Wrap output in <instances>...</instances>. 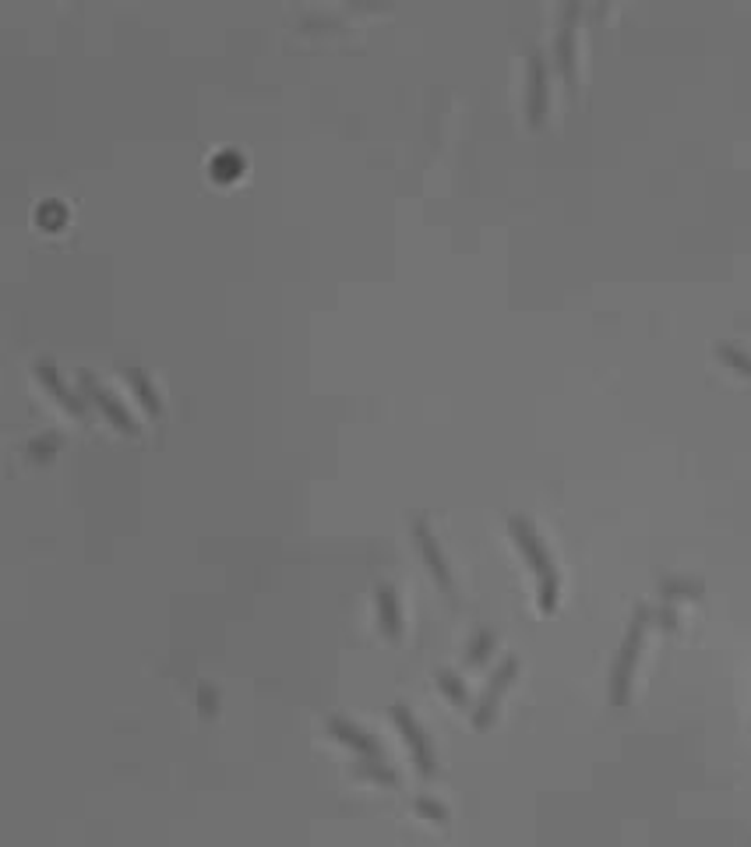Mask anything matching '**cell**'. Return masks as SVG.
Wrapping results in <instances>:
<instances>
[{"mask_svg": "<svg viewBox=\"0 0 751 847\" xmlns=\"http://www.w3.org/2000/svg\"><path fill=\"white\" fill-rule=\"evenodd\" d=\"M32 368H36L39 382H43L46 392H53V399H57L60 406H64L67 413H75V417H85V399L75 396V392L67 389L64 378L57 375V368H53V360L50 357H36L32 360Z\"/></svg>", "mask_w": 751, "mask_h": 847, "instance_id": "30bf717a", "label": "cell"}, {"mask_svg": "<svg viewBox=\"0 0 751 847\" xmlns=\"http://www.w3.org/2000/svg\"><path fill=\"white\" fill-rule=\"evenodd\" d=\"M716 353H720V357L727 360V364H734L737 371H744V375H751V353L737 350V346H730V343H720V346H716Z\"/></svg>", "mask_w": 751, "mask_h": 847, "instance_id": "9a60e30c", "label": "cell"}, {"mask_svg": "<svg viewBox=\"0 0 751 847\" xmlns=\"http://www.w3.org/2000/svg\"><path fill=\"white\" fill-rule=\"evenodd\" d=\"M515 675H519V657L501 660V668L491 675V682H487L484 696L476 699V706H473V724H476V728H491V720L498 717L501 696H505L508 685L515 682Z\"/></svg>", "mask_w": 751, "mask_h": 847, "instance_id": "52a82bcc", "label": "cell"}, {"mask_svg": "<svg viewBox=\"0 0 751 847\" xmlns=\"http://www.w3.org/2000/svg\"><path fill=\"white\" fill-rule=\"evenodd\" d=\"M78 382H82V392H85V396H89L92 403H96L99 410H103L106 417H110L120 431H127V435H138V424H134V417L127 413V406L117 399V392L106 389V385L99 382V378L92 375V371H78Z\"/></svg>", "mask_w": 751, "mask_h": 847, "instance_id": "ba28073f", "label": "cell"}, {"mask_svg": "<svg viewBox=\"0 0 751 847\" xmlns=\"http://www.w3.org/2000/svg\"><path fill=\"white\" fill-rule=\"evenodd\" d=\"M328 731H332V738H339V742H346L350 749H357L364 763H385V756H381L378 742H374V738L367 735L364 728H357L353 720H346V717H328Z\"/></svg>", "mask_w": 751, "mask_h": 847, "instance_id": "9c48e42d", "label": "cell"}, {"mask_svg": "<svg viewBox=\"0 0 751 847\" xmlns=\"http://www.w3.org/2000/svg\"><path fill=\"white\" fill-rule=\"evenodd\" d=\"M438 685H441V692H445L448 699H455L459 706L469 703V699H466V685L459 682V675H455V671L441 668V671H438Z\"/></svg>", "mask_w": 751, "mask_h": 847, "instance_id": "5bb4252c", "label": "cell"}, {"mask_svg": "<svg viewBox=\"0 0 751 847\" xmlns=\"http://www.w3.org/2000/svg\"><path fill=\"white\" fill-rule=\"evenodd\" d=\"M378 622L388 639H402V604L392 583H378Z\"/></svg>", "mask_w": 751, "mask_h": 847, "instance_id": "8fae6325", "label": "cell"}, {"mask_svg": "<svg viewBox=\"0 0 751 847\" xmlns=\"http://www.w3.org/2000/svg\"><path fill=\"white\" fill-rule=\"evenodd\" d=\"M212 177H237L240 170H244V163H240V156L237 152H216V156H212Z\"/></svg>", "mask_w": 751, "mask_h": 847, "instance_id": "4fadbf2b", "label": "cell"}, {"mask_svg": "<svg viewBox=\"0 0 751 847\" xmlns=\"http://www.w3.org/2000/svg\"><path fill=\"white\" fill-rule=\"evenodd\" d=\"M392 720H395V728L402 731V738H406L409 756H413V766H417L424 777H431V773L438 770V756H434V742L427 738V728L420 724L417 717H413L409 703H402V699L392 706Z\"/></svg>", "mask_w": 751, "mask_h": 847, "instance_id": "277c9868", "label": "cell"}, {"mask_svg": "<svg viewBox=\"0 0 751 847\" xmlns=\"http://www.w3.org/2000/svg\"><path fill=\"white\" fill-rule=\"evenodd\" d=\"M491 646H494V632H484V636H476L473 643H469L466 660H469V664H480V660H484L487 653H491Z\"/></svg>", "mask_w": 751, "mask_h": 847, "instance_id": "2e32d148", "label": "cell"}, {"mask_svg": "<svg viewBox=\"0 0 751 847\" xmlns=\"http://www.w3.org/2000/svg\"><path fill=\"white\" fill-rule=\"evenodd\" d=\"M413 540H417V551L424 555V565L431 569L434 583L441 586V593L452 600H459V586H455V576H452V565H448L445 551H441L438 537H434L431 523L427 519H413Z\"/></svg>", "mask_w": 751, "mask_h": 847, "instance_id": "5b68a950", "label": "cell"}, {"mask_svg": "<svg viewBox=\"0 0 751 847\" xmlns=\"http://www.w3.org/2000/svg\"><path fill=\"white\" fill-rule=\"evenodd\" d=\"M120 371H124V378H127V385H131L134 399H138V403H142L149 413H159V406H163V403H159V392L152 389L149 378H145L142 371L134 368V364H124V368H120Z\"/></svg>", "mask_w": 751, "mask_h": 847, "instance_id": "7c38bea8", "label": "cell"}, {"mask_svg": "<svg viewBox=\"0 0 751 847\" xmlns=\"http://www.w3.org/2000/svg\"><path fill=\"white\" fill-rule=\"evenodd\" d=\"M526 117L529 124L547 117V57L536 43L526 46Z\"/></svg>", "mask_w": 751, "mask_h": 847, "instance_id": "8992f818", "label": "cell"}, {"mask_svg": "<svg viewBox=\"0 0 751 847\" xmlns=\"http://www.w3.org/2000/svg\"><path fill=\"white\" fill-rule=\"evenodd\" d=\"M579 4H565L558 18V32H554V64H558L561 78L568 89H579Z\"/></svg>", "mask_w": 751, "mask_h": 847, "instance_id": "3957f363", "label": "cell"}, {"mask_svg": "<svg viewBox=\"0 0 751 847\" xmlns=\"http://www.w3.org/2000/svg\"><path fill=\"white\" fill-rule=\"evenodd\" d=\"M508 533H512L515 548L519 555L526 558L529 572L536 579V600H540V611L543 615H551L558 608V597H561V572H558V562H554L551 548H547V540L540 537L536 523L529 516H508Z\"/></svg>", "mask_w": 751, "mask_h": 847, "instance_id": "6da1fadb", "label": "cell"}, {"mask_svg": "<svg viewBox=\"0 0 751 847\" xmlns=\"http://www.w3.org/2000/svg\"><path fill=\"white\" fill-rule=\"evenodd\" d=\"M649 622H653V611L646 604H639L628 622V632L621 639V650L614 657V668H610V703L618 706H628L632 699V685H635V671H639V660H642V646H646V632H649Z\"/></svg>", "mask_w": 751, "mask_h": 847, "instance_id": "7a4b0ae2", "label": "cell"}]
</instances>
